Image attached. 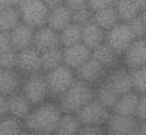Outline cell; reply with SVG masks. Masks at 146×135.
I'll return each mask as SVG.
<instances>
[{"label":"cell","instance_id":"obj_1","mask_svg":"<svg viewBox=\"0 0 146 135\" xmlns=\"http://www.w3.org/2000/svg\"><path fill=\"white\" fill-rule=\"evenodd\" d=\"M62 112L58 102L45 101L32 110L23 120V126L30 133H55V129L60 120Z\"/></svg>","mask_w":146,"mask_h":135},{"label":"cell","instance_id":"obj_2","mask_svg":"<svg viewBox=\"0 0 146 135\" xmlns=\"http://www.w3.org/2000/svg\"><path fill=\"white\" fill-rule=\"evenodd\" d=\"M95 98V87L76 79L68 90L58 100V105L63 113L77 115L88 102Z\"/></svg>","mask_w":146,"mask_h":135},{"label":"cell","instance_id":"obj_3","mask_svg":"<svg viewBox=\"0 0 146 135\" xmlns=\"http://www.w3.org/2000/svg\"><path fill=\"white\" fill-rule=\"evenodd\" d=\"M44 74L48 84L49 96L55 100H59L77 79L74 70L64 64Z\"/></svg>","mask_w":146,"mask_h":135},{"label":"cell","instance_id":"obj_4","mask_svg":"<svg viewBox=\"0 0 146 135\" xmlns=\"http://www.w3.org/2000/svg\"><path fill=\"white\" fill-rule=\"evenodd\" d=\"M18 12L22 23L28 27L37 29L46 26L49 15V8L44 4L42 0H19Z\"/></svg>","mask_w":146,"mask_h":135},{"label":"cell","instance_id":"obj_5","mask_svg":"<svg viewBox=\"0 0 146 135\" xmlns=\"http://www.w3.org/2000/svg\"><path fill=\"white\" fill-rule=\"evenodd\" d=\"M19 93L32 105V107L48 101L50 96H49L45 74L36 73V74L25 75Z\"/></svg>","mask_w":146,"mask_h":135},{"label":"cell","instance_id":"obj_6","mask_svg":"<svg viewBox=\"0 0 146 135\" xmlns=\"http://www.w3.org/2000/svg\"><path fill=\"white\" fill-rule=\"evenodd\" d=\"M136 38L129 26L124 22H119L105 33V43L121 56Z\"/></svg>","mask_w":146,"mask_h":135},{"label":"cell","instance_id":"obj_7","mask_svg":"<svg viewBox=\"0 0 146 135\" xmlns=\"http://www.w3.org/2000/svg\"><path fill=\"white\" fill-rule=\"evenodd\" d=\"M111 111L103 106L99 101L94 98L88 102L82 110L77 112V117L82 125H92V126H105Z\"/></svg>","mask_w":146,"mask_h":135},{"label":"cell","instance_id":"obj_8","mask_svg":"<svg viewBox=\"0 0 146 135\" xmlns=\"http://www.w3.org/2000/svg\"><path fill=\"white\" fill-rule=\"evenodd\" d=\"M104 84L108 85L114 93L118 96L126 94V93L133 92L132 87V78H131V70H128L126 66L121 64L119 66L109 70L106 73V77L104 79Z\"/></svg>","mask_w":146,"mask_h":135},{"label":"cell","instance_id":"obj_9","mask_svg":"<svg viewBox=\"0 0 146 135\" xmlns=\"http://www.w3.org/2000/svg\"><path fill=\"white\" fill-rule=\"evenodd\" d=\"M122 65L128 70H135L146 66V40L144 37L136 38L129 47L121 56Z\"/></svg>","mask_w":146,"mask_h":135},{"label":"cell","instance_id":"obj_10","mask_svg":"<svg viewBox=\"0 0 146 135\" xmlns=\"http://www.w3.org/2000/svg\"><path fill=\"white\" fill-rule=\"evenodd\" d=\"M106 73H108V70L100 63H98L91 55V58L82 66L76 70V77L78 80H82L92 87H96L104 82Z\"/></svg>","mask_w":146,"mask_h":135},{"label":"cell","instance_id":"obj_11","mask_svg":"<svg viewBox=\"0 0 146 135\" xmlns=\"http://www.w3.org/2000/svg\"><path fill=\"white\" fill-rule=\"evenodd\" d=\"M139 123L137 117L122 116L111 112L104 128L106 135H131L137 129Z\"/></svg>","mask_w":146,"mask_h":135},{"label":"cell","instance_id":"obj_12","mask_svg":"<svg viewBox=\"0 0 146 135\" xmlns=\"http://www.w3.org/2000/svg\"><path fill=\"white\" fill-rule=\"evenodd\" d=\"M17 70L23 75H31L36 73H42L41 69V52L36 48L30 47L23 51H18Z\"/></svg>","mask_w":146,"mask_h":135},{"label":"cell","instance_id":"obj_13","mask_svg":"<svg viewBox=\"0 0 146 135\" xmlns=\"http://www.w3.org/2000/svg\"><path fill=\"white\" fill-rule=\"evenodd\" d=\"M58 47H60V40H59V33L56 31L51 29L48 26L35 29L33 48H36L38 52H45V51Z\"/></svg>","mask_w":146,"mask_h":135},{"label":"cell","instance_id":"obj_14","mask_svg":"<svg viewBox=\"0 0 146 135\" xmlns=\"http://www.w3.org/2000/svg\"><path fill=\"white\" fill-rule=\"evenodd\" d=\"M91 55L92 51L86 47L82 42H80L77 45L63 48V64L76 71L91 58Z\"/></svg>","mask_w":146,"mask_h":135},{"label":"cell","instance_id":"obj_15","mask_svg":"<svg viewBox=\"0 0 146 135\" xmlns=\"http://www.w3.org/2000/svg\"><path fill=\"white\" fill-rule=\"evenodd\" d=\"M25 75L15 70H1L0 73V94L10 97L21 92Z\"/></svg>","mask_w":146,"mask_h":135},{"label":"cell","instance_id":"obj_16","mask_svg":"<svg viewBox=\"0 0 146 135\" xmlns=\"http://www.w3.org/2000/svg\"><path fill=\"white\" fill-rule=\"evenodd\" d=\"M9 35L10 41H12V47L15 51H23L26 48L33 47L35 29L28 27L25 23H19Z\"/></svg>","mask_w":146,"mask_h":135},{"label":"cell","instance_id":"obj_17","mask_svg":"<svg viewBox=\"0 0 146 135\" xmlns=\"http://www.w3.org/2000/svg\"><path fill=\"white\" fill-rule=\"evenodd\" d=\"M72 22H73V12L67 5L62 4L59 7H55L49 10L46 26L59 33L67 26L71 24Z\"/></svg>","mask_w":146,"mask_h":135},{"label":"cell","instance_id":"obj_18","mask_svg":"<svg viewBox=\"0 0 146 135\" xmlns=\"http://www.w3.org/2000/svg\"><path fill=\"white\" fill-rule=\"evenodd\" d=\"M105 31L103 28H100L98 24L91 20V22L86 23L85 26H82V38L81 42L88 47L91 51H94L95 48H98L99 46L105 43Z\"/></svg>","mask_w":146,"mask_h":135},{"label":"cell","instance_id":"obj_19","mask_svg":"<svg viewBox=\"0 0 146 135\" xmlns=\"http://www.w3.org/2000/svg\"><path fill=\"white\" fill-rule=\"evenodd\" d=\"M139 101H140V94H137L135 92L122 94L118 97L111 112L117 113V115H122V116L136 117L137 108H139Z\"/></svg>","mask_w":146,"mask_h":135},{"label":"cell","instance_id":"obj_20","mask_svg":"<svg viewBox=\"0 0 146 135\" xmlns=\"http://www.w3.org/2000/svg\"><path fill=\"white\" fill-rule=\"evenodd\" d=\"M92 58L95 59L98 63H100L108 71L114 69V68L119 66L122 64L121 55L117 54L113 48L109 47L106 43L99 46L98 48H95V50L92 51Z\"/></svg>","mask_w":146,"mask_h":135},{"label":"cell","instance_id":"obj_21","mask_svg":"<svg viewBox=\"0 0 146 135\" xmlns=\"http://www.w3.org/2000/svg\"><path fill=\"white\" fill-rule=\"evenodd\" d=\"M92 22L106 32L110 28H113L114 26L118 24L121 20H119L118 13H117L115 8L113 5V7L104 8V9L92 12Z\"/></svg>","mask_w":146,"mask_h":135},{"label":"cell","instance_id":"obj_22","mask_svg":"<svg viewBox=\"0 0 146 135\" xmlns=\"http://www.w3.org/2000/svg\"><path fill=\"white\" fill-rule=\"evenodd\" d=\"M32 110V105L23 97L21 93L13 94L9 97V116L21 120L23 123L30 111Z\"/></svg>","mask_w":146,"mask_h":135},{"label":"cell","instance_id":"obj_23","mask_svg":"<svg viewBox=\"0 0 146 135\" xmlns=\"http://www.w3.org/2000/svg\"><path fill=\"white\" fill-rule=\"evenodd\" d=\"M82 124L80 123L77 115L63 113L55 129V135H78Z\"/></svg>","mask_w":146,"mask_h":135},{"label":"cell","instance_id":"obj_24","mask_svg":"<svg viewBox=\"0 0 146 135\" xmlns=\"http://www.w3.org/2000/svg\"><path fill=\"white\" fill-rule=\"evenodd\" d=\"M82 38V26L72 22L69 26H67L64 29L59 32V40H60V47H69V46L77 45L81 42Z\"/></svg>","mask_w":146,"mask_h":135},{"label":"cell","instance_id":"obj_25","mask_svg":"<svg viewBox=\"0 0 146 135\" xmlns=\"http://www.w3.org/2000/svg\"><path fill=\"white\" fill-rule=\"evenodd\" d=\"M114 8L118 13L119 20L124 23L129 22L131 19L141 14V10L135 3V0H117Z\"/></svg>","mask_w":146,"mask_h":135},{"label":"cell","instance_id":"obj_26","mask_svg":"<svg viewBox=\"0 0 146 135\" xmlns=\"http://www.w3.org/2000/svg\"><path fill=\"white\" fill-rule=\"evenodd\" d=\"M19 23H22V20H21L18 8L0 10V31L1 32L10 33Z\"/></svg>","mask_w":146,"mask_h":135},{"label":"cell","instance_id":"obj_27","mask_svg":"<svg viewBox=\"0 0 146 135\" xmlns=\"http://www.w3.org/2000/svg\"><path fill=\"white\" fill-rule=\"evenodd\" d=\"M60 65H63V48L62 47L41 52V69H42V73H48Z\"/></svg>","mask_w":146,"mask_h":135},{"label":"cell","instance_id":"obj_28","mask_svg":"<svg viewBox=\"0 0 146 135\" xmlns=\"http://www.w3.org/2000/svg\"><path fill=\"white\" fill-rule=\"evenodd\" d=\"M119 96L117 93H114L108 85H105L104 83L96 85L95 87V100L99 101L103 106H105L108 110H113L114 105H115L117 100Z\"/></svg>","mask_w":146,"mask_h":135},{"label":"cell","instance_id":"obj_29","mask_svg":"<svg viewBox=\"0 0 146 135\" xmlns=\"http://www.w3.org/2000/svg\"><path fill=\"white\" fill-rule=\"evenodd\" d=\"M25 126L22 121L12 116L0 119V135H19Z\"/></svg>","mask_w":146,"mask_h":135},{"label":"cell","instance_id":"obj_30","mask_svg":"<svg viewBox=\"0 0 146 135\" xmlns=\"http://www.w3.org/2000/svg\"><path fill=\"white\" fill-rule=\"evenodd\" d=\"M131 78H132L133 92L140 96L145 94L146 93V66L131 70Z\"/></svg>","mask_w":146,"mask_h":135},{"label":"cell","instance_id":"obj_31","mask_svg":"<svg viewBox=\"0 0 146 135\" xmlns=\"http://www.w3.org/2000/svg\"><path fill=\"white\" fill-rule=\"evenodd\" d=\"M18 64V51L14 48L0 54V69L1 70H15Z\"/></svg>","mask_w":146,"mask_h":135},{"label":"cell","instance_id":"obj_32","mask_svg":"<svg viewBox=\"0 0 146 135\" xmlns=\"http://www.w3.org/2000/svg\"><path fill=\"white\" fill-rule=\"evenodd\" d=\"M72 12H73V22L80 26H85L86 23L92 20V10L88 7L80 8V9L72 10Z\"/></svg>","mask_w":146,"mask_h":135},{"label":"cell","instance_id":"obj_33","mask_svg":"<svg viewBox=\"0 0 146 135\" xmlns=\"http://www.w3.org/2000/svg\"><path fill=\"white\" fill-rule=\"evenodd\" d=\"M127 24L129 26L131 31L133 32V35L136 36L137 38L144 37V32H145V23H144V19H142L141 14L137 15L136 18H133V19H131L129 22H127Z\"/></svg>","mask_w":146,"mask_h":135},{"label":"cell","instance_id":"obj_34","mask_svg":"<svg viewBox=\"0 0 146 135\" xmlns=\"http://www.w3.org/2000/svg\"><path fill=\"white\" fill-rule=\"evenodd\" d=\"M115 1L117 0H87V7L92 12H96V10L104 9V8L113 7Z\"/></svg>","mask_w":146,"mask_h":135},{"label":"cell","instance_id":"obj_35","mask_svg":"<svg viewBox=\"0 0 146 135\" xmlns=\"http://www.w3.org/2000/svg\"><path fill=\"white\" fill-rule=\"evenodd\" d=\"M78 135H106V131L104 126L82 125Z\"/></svg>","mask_w":146,"mask_h":135},{"label":"cell","instance_id":"obj_36","mask_svg":"<svg viewBox=\"0 0 146 135\" xmlns=\"http://www.w3.org/2000/svg\"><path fill=\"white\" fill-rule=\"evenodd\" d=\"M12 47V41H10V35L7 32L0 31V54L10 50Z\"/></svg>","mask_w":146,"mask_h":135},{"label":"cell","instance_id":"obj_37","mask_svg":"<svg viewBox=\"0 0 146 135\" xmlns=\"http://www.w3.org/2000/svg\"><path fill=\"white\" fill-rule=\"evenodd\" d=\"M137 120L146 121V93L140 96L139 101V108H137Z\"/></svg>","mask_w":146,"mask_h":135},{"label":"cell","instance_id":"obj_38","mask_svg":"<svg viewBox=\"0 0 146 135\" xmlns=\"http://www.w3.org/2000/svg\"><path fill=\"white\" fill-rule=\"evenodd\" d=\"M9 116V97L0 94V119Z\"/></svg>","mask_w":146,"mask_h":135},{"label":"cell","instance_id":"obj_39","mask_svg":"<svg viewBox=\"0 0 146 135\" xmlns=\"http://www.w3.org/2000/svg\"><path fill=\"white\" fill-rule=\"evenodd\" d=\"M64 5H67L71 10H77L80 8L87 7V0H64Z\"/></svg>","mask_w":146,"mask_h":135},{"label":"cell","instance_id":"obj_40","mask_svg":"<svg viewBox=\"0 0 146 135\" xmlns=\"http://www.w3.org/2000/svg\"><path fill=\"white\" fill-rule=\"evenodd\" d=\"M19 0H0V10L9 9V8H17Z\"/></svg>","mask_w":146,"mask_h":135},{"label":"cell","instance_id":"obj_41","mask_svg":"<svg viewBox=\"0 0 146 135\" xmlns=\"http://www.w3.org/2000/svg\"><path fill=\"white\" fill-rule=\"evenodd\" d=\"M42 1H44V4L49 8V10L55 8V7H59V5H62V4H64V0H42Z\"/></svg>","mask_w":146,"mask_h":135},{"label":"cell","instance_id":"obj_42","mask_svg":"<svg viewBox=\"0 0 146 135\" xmlns=\"http://www.w3.org/2000/svg\"><path fill=\"white\" fill-rule=\"evenodd\" d=\"M135 3L137 4V7L140 8V10H141V12L146 10V0H135Z\"/></svg>","mask_w":146,"mask_h":135},{"label":"cell","instance_id":"obj_43","mask_svg":"<svg viewBox=\"0 0 146 135\" xmlns=\"http://www.w3.org/2000/svg\"><path fill=\"white\" fill-rule=\"evenodd\" d=\"M139 128H140V131L142 133V135H146V121H140Z\"/></svg>","mask_w":146,"mask_h":135},{"label":"cell","instance_id":"obj_44","mask_svg":"<svg viewBox=\"0 0 146 135\" xmlns=\"http://www.w3.org/2000/svg\"><path fill=\"white\" fill-rule=\"evenodd\" d=\"M141 17H142V19H144V23H145V32H144V38L146 40V10H144V12H141Z\"/></svg>","mask_w":146,"mask_h":135},{"label":"cell","instance_id":"obj_45","mask_svg":"<svg viewBox=\"0 0 146 135\" xmlns=\"http://www.w3.org/2000/svg\"><path fill=\"white\" fill-rule=\"evenodd\" d=\"M31 135H55V133H31Z\"/></svg>","mask_w":146,"mask_h":135},{"label":"cell","instance_id":"obj_46","mask_svg":"<svg viewBox=\"0 0 146 135\" xmlns=\"http://www.w3.org/2000/svg\"><path fill=\"white\" fill-rule=\"evenodd\" d=\"M131 135H142V133H141V131H140V128H139V126H137V129H136V130H135V131H133V133H132Z\"/></svg>","mask_w":146,"mask_h":135},{"label":"cell","instance_id":"obj_47","mask_svg":"<svg viewBox=\"0 0 146 135\" xmlns=\"http://www.w3.org/2000/svg\"><path fill=\"white\" fill-rule=\"evenodd\" d=\"M19 135H31V133L28 130H26V129H23L22 131H21V134Z\"/></svg>","mask_w":146,"mask_h":135},{"label":"cell","instance_id":"obj_48","mask_svg":"<svg viewBox=\"0 0 146 135\" xmlns=\"http://www.w3.org/2000/svg\"><path fill=\"white\" fill-rule=\"evenodd\" d=\"M0 73H1V69H0Z\"/></svg>","mask_w":146,"mask_h":135}]
</instances>
